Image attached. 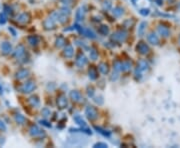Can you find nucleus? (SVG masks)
Segmentation results:
<instances>
[{
  "label": "nucleus",
  "mask_w": 180,
  "mask_h": 148,
  "mask_svg": "<svg viewBox=\"0 0 180 148\" xmlns=\"http://www.w3.org/2000/svg\"><path fill=\"white\" fill-rule=\"evenodd\" d=\"M149 69V64L146 61L145 59H141L138 61L137 63V67L135 69V79L136 80H140L141 76H142V73L147 71Z\"/></svg>",
  "instance_id": "obj_1"
},
{
  "label": "nucleus",
  "mask_w": 180,
  "mask_h": 148,
  "mask_svg": "<svg viewBox=\"0 0 180 148\" xmlns=\"http://www.w3.org/2000/svg\"><path fill=\"white\" fill-rule=\"evenodd\" d=\"M85 115H86V117L88 118L89 120L93 121V120L97 119L98 111L94 106H90L89 105V106H87L86 108H85Z\"/></svg>",
  "instance_id": "obj_2"
},
{
  "label": "nucleus",
  "mask_w": 180,
  "mask_h": 148,
  "mask_svg": "<svg viewBox=\"0 0 180 148\" xmlns=\"http://www.w3.org/2000/svg\"><path fill=\"white\" fill-rule=\"evenodd\" d=\"M56 104H57V107L59 109H65L67 107V105H68V99H67V97L64 94L61 93L57 96Z\"/></svg>",
  "instance_id": "obj_3"
},
{
  "label": "nucleus",
  "mask_w": 180,
  "mask_h": 148,
  "mask_svg": "<svg viewBox=\"0 0 180 148\" xmlns=\"http://www.w3.org/2000/svg\"><path fill=\"white\" fill-rule=\"evenodd\" d=\"M87 62H88V59H87V57L84 55V53H82V52L78 53L75 59L76 66L79 67V68H82V67H84L85 65L87 64Z\"/></svg>",
  "instance_id": "obj_4"
},
{
  "label": "nucleus",
  "mask_w": 180,
  "mask_h": 148,
  "mask_svg": "<svg viewBox=\"0 0 180 148\" xmlns=\"http://www.w3.org/2000/svg\"><path fill=\"white\" fill-rule=\"evenodd\" d=\"M29 131H30L31 136H33V137H44L46 135L44 130L39 128L37 125H32Z\"/></svg>",
  "instance_id": "obj_5"
},
{
  "label": "nucleus",
  "mask_w": 180,
  "mask_h": 148,
  "mask_svg": "<svg viewBox=\"0 0 180 148\" xmlns=\"http://www.w3.org/2000/svg\"><path fill=\"white\" fill-rule=\"evenodd\" d=\"M75 28L77 29L78 31H79L81 34H83L84 36L90 38V39H94V38H96L95 33H94L90 28H82L79 25H75Z\"/></svg>",
  "instance_id": "obj_6"
},
{
  "label": "nucleus",
  "mask_w": 180,
  "mask_h": 148,
  "mask_svg": "<svg viewBox=\"0 0 180 148\" xmlns=\"http://www.w3.org/2000/svg\"><path fill=\"white\" fill-rule=\"evenodd\" d=\"M43 27L45 30H53L56 28V20L52 16L48 17L43 21Z\"/></svg>",
  "instance_id": "obj_7"
},
{
  "label": "nucleus",
  "mask_w": 180,
  "mask_h": 148,
  "mask_svg": "<svg viewBox=\"0 0 180 148\" xmlns=\"http://www.w3.org/2000/svg\"><path fill=\"white\" fill-rule=\"evenodd\" d=\"M126 37H127V32L124 30L116 31V32L113 33V35H112V39L118 42H124Z\"/></svg>",
  "instance_id": "obj_8"
},
{
  "label": "nucleus",
  "mask_w": 180,
  "mask_h": 148,
  "mask_svg": "<svg viewBox=\"0 0 180 148\" xmlns=\"http://www.w3.org/2000/svg\"><path fill=\"white\" fill-rule=\"evenodd\" d=\"M51 16H52L53 18L56 20V21L60 22V23H62V24L65 23V22L68 20V17H69V16H67V15H65L64 13L60 12V11H56V12H53Z\"/></svg>",
  "instance_id": "obj_9"
},
{
  "label": "nucleus",
  "mask_w": 180,
  "mask_h": 148,
  "mask_svg": "<svg viewBox=\"0 0 180 148\" xmlns=\"http://www.w3.org/2000/svg\"><path fill=\"white\" fill-rule=\"evenodd\" d=\"M136 51L138 53H140V54L145 55L149 52V46H148L145 42L140 41V42H138V44L136 45Z\"/></svg>",
  "instance_id": "obj_10"
},
{
  "label": "nucleus",
  "mask_w": 180,
  "mask_h": 148,
  "mask_svg": "<svg viewBox=\"0 0 180 148\" xmlns=\"http://www.w3.org/2000/svg\"><path fill=\"white\" fill-rule=\"evenodd\" d=\"M35 88H36L35 82L29 81V82H26V83H24L23 85H22L21 91L22 92H24V93H30V92H32Z\"/></svg>",
  "instance_id": "obj_11"
},
{
  "label": "nucleus",
  "mask_w": 180,
  "mask_h": 148,
  "mask_svg": "<svg viewBox=\"0 0 180 148\" xmlns=\"http://www.w3.org/2000/svg\"><path fill=\"white\" fill-rule=\"evenodd\" d=\"M63 55L66 58H72L74 55V49L72 45L70 44H67L66 46L64 47V50H63Z\"/></svg>",
  "instance_id": "obj_12"
},
{
  "label": "nucleus",
  "mask_w": 180,
  "mask_h": 148,
  "mask_svg": "<svg viewBox=\"0 0 180 148\" xmlns=\"http://www.w3.org/2000/svg\"><path fill=\"white\" fill-rule=\"evenodd\" d=\"M85 13H86V10H85L84 6L78 8L77 11H76V13H75L76 20H77V21H83V20H84V17H85Z\"/></svg>",
  "instance_id": "obj_13"
},
{
  "label": "nucleus",
  "mask_w": 180,
  "mask_h": 148,
  "mask_svg": "<svg viewBox=\"0 0 180 148\" xmlns=\"http://www.w3.org/2000/svg\"><path fill=\"white\" fill-rule=\"evenodd\" d=\"M147 40L150 44H153V45H158L159 44V37L154 32H151L148 34Z\"/></svg>",
  "instance_id": "obj_14"
},
{
  "label": "nucleus",
  "mask_w": 180,
  "mask_h": 148,
  "mask_svg": "<svg viewBox=\"0 0 180 148\" xmlns=\"http://www.w3.org/2000/svg\"><path fill=\"white\" fill-rule=\"evenodd\" d=\"M70 98H71L72 100H73L74 102H79V101H81V100L83 99L82 95H81V93L78 90H72V91H70Z\"/></svg>",
  "instance_id": "obj_15"
},
{
  "label": "nucleus",
  "mask_w": 180,
  "mask_h": 148,
  "mask_svg": "<svg viewBox=\"0 0 180 148\" xmlns=\"http://www.w3.org/2000/svg\"><path fill=\"white\" fill-rule=\"evenodd\" d=\"M88 74H89V78L91 80H96L98 78V71L97 68L94 66H90L89 70H88Z\"/></svg>",
  "instance_id": "obj_16"
},
{
  "label": "nucleus",
  "mask_w": 180,
  "mask_h": 148,
  "mask_svg": "<svg viewBox=\"0 0 180 148\" xmlns=\"http://www.w3.org/2000/svg\"><path fill=\"white\" fill-rule=\"evenodd\" d=\"M17 20L19 22H21V23H27V22L30 21V15H29V13H26V12L21 13V14L17 17Z\"/></svg>",
  "instance_id": "obj_17"
},
{
  "label": "nucleus",
  "mask_w": 180,
  "mask_h": 148,
  "mask_svg": "<svg viewBox=\"0 0 180 148\" xmlns=\"http://www.w3.org/2000/svg\"><path fill=\"white\" fill-rule=\"evenodd\" d=\"M1 50L4 54H9V53L12 51V47H11V44L8 43V42H3L1 44Z\"/></svg>",
  "instance_id": "obj_18"
},
{
  "label": "nucleus",
  "mask_w": 180,
  "mask_h": 148,
  "mask_svg": "<svg viewBox=\"0 0 180 148\" xmlns=\"http://www.w3.org/2000/svg\"><path fill=\"white\" fill-rule=\"evenodd\" d=\"M158 32L163 37H168L170 35V31L168 27H165V26H162V25L158 26Z\"/></svg>",
  "instance_id": "obj_19"
},
{
  "label": "nucleus",
  "mask_w": 180,
  "mask_h": 148,
  "mask_svg": "<svg viewBox=\"0 0 180 148\" xmlns=\"http://www.w3.org/2000/svg\"><path fill=\"white\" fill-rule=\"evenodd\" d=\"M98 69L101 73L107 74L109 72V65H108L106 62H100L98 65Z\"/></svg>",
  "instance_id": "obj_20"
},
{
  "label": "nucleus",
  "mask_w": 180,
  "mask_h": 148,
  "mask_svg": "<svg viewBox=\"0 0 180 148\" xmlns=\"http://www.w3.org/2000/svg\"><path fill=\"white\" fill-rule=\"evenodd\" d=\"M66 45V40H65V38L63 36H59L58 38H56L55 40V46L57 47V48H62V47H64Z\"/></svg>",
  "instance_id": "obj_21"
},
{
  "label": "nucleus",
  "mask_w": 180,
  "mask_h": 148,
  "mask_svg": "<svg viewBox=\"0 0 180 148\" xmlns=\"http://www.w3.org/2000/svg\"><path fill=\"white\" fill-rule=\"evenodd\" d=\"M29 74V70L28 69H20L19 71L16 73V77L18 78V79H24V78H26L27 76H28Z\"/></svg>",
  "instance_id": "obj_22"
},
{
  "label": "nucleus",
  "mask_w": 180,
  "mask_h": 148,
  "mask_svg": "<svg viewBox=\"0 0 180 148\" xmlns=\"http://www.w3.org/2000/svg\"><path fill=\"white\" fill-rule=\"evenodd\" d=\"M123 13H124V9H123L122 7H120V6H116V7H114L113 9H112V14L115 17L122 16Z\"/></svg>",
  "instance_id": "obj_23"
},
{
  "label": "nucleus",
  "mask_w": 180,
  "mask_h": 148,
  "mask_svg": "<svg viewBox=\"0 0 180 148\" xmlns=\"http://www.w3.org/2000/svg\"><path fill=\"white\" fill-rule=\"evenodd\" d=\"M29 103H30V105L32 107H38L40 105V100H39V98L37 97V96H31L30 98H29Z\"/></svg>",
  "instance_id": "obj_24"
},
{
  "label": "nucleus",
  "mask_w": 180,
  "mask_h": 148,
  "mask_svg": "<svg viewBox=\"0 0 180 148\" xmlns=\"http://www.w3.org/2000/svg\"><path fill=\"white\" fill-rule=\"evenodd\" d=\"M15 56H16L17 58H20L22 57L24 54H25V48H24L23 45H19L16 48V50H15Z\"/></svg>",
  "instance_id": "obj_25"
},
{
  "label": "nucleus",
  "mask_w": 180,
  "mask_h": 148,
  "mask_svg": "<svg viewBox=\"0 0 180 148\" xmlns=\"http://www.w3.org/2000/svg\"><path fill=\"white\" fill-rule=\"evenodd\" d=\"M27 39H28L29 44L32 45V46H35V45H37V44L39 43V37L36 36V35H31V36H29Z\"/></svg>",
  "instance_id": "obj_26"
},
{
  "label": "nucleus",
  "mask_w": 180,
  "mask_h": 148,
  "mask_svg": "<svg viewBox=\"0 0 180 148\" xmlns=\"http://www.w3.org/2000/svg\"><path fill=\"white\" fill-rule=\"evenodd\" d=\"M74 121L79 125L80 127H86V122L84 121L82 117L80 115H75L74 116Z\"/></svg>",
  "instance_id": "obj_27"
},
{
  "label": "nucleus",
  "mask_w": 180,
  "mask_h": 148,
  "mask_svg": "<svg viewBox=\"0 0 180 148\" xmlns=\"http://www.w3.org/2000/svg\"><path fill=\"white\" fill-rule=\"evenodd\" d=\"M98 33L103 35V36H106V35H108V33H109V28L106 25H101L98 28Z\"/></svg>",
  "instance_id": "obj_28"
},
{
  "label": "nucleus",
  "mask_w": 180,
  "mask_h": 148,
  "mask_svg": "<svg viewBox=\"0 0 180 148\" xmlns=\"http://www.w3.org/2000/svg\"><path fill=\"white\" fill-rule=\"evenodd\" d=\"M146 26H147V23L146 22H141L140 25L138 27V35L139 36H142L144 34V31L146 30Z\"/></svg>",
  "instance_id": "obj_29"
},
{
  "label": "nucleus",
  "mask_w": 180,
  "mask_h": 148,
  "mask_svg": "<svg viewBox=\"0 0 180 148\" xmlns=\"http://www.w3.org/2000/svg\"><path fill=\"white\" fill-rule=\"evenodd\" d=\"M131 62L129 61H125V62H122V64H121V70L122 71H128L131 69Z\"/></svg>",
  "instance_id": "obj_30"
},
{
  "label": "nucleus",
  "mask_w": 180,
  "mask_h": 148,
  "mask_svg": "<svg viewBox=\"0 0 180 148\" xmlns=\"http://www.w3.org/2000/svg\"><path fill=\"white\" fill-rule=\"evenodd\" d=\"M97 58H98L97 51H96V49L94 48V47H92V48L90 49V59L91 60H97Z\"/></svg>",
  "instance_id": "obj_31"
},
{
  "label": "nucleus",
  "mask_w": 180,
  "mask_h": 148,
  "mask_svg": "<svg viewBox=\"0 0 180 148\" xmlns=\"http://www.w3.org/2000/svg\"><path fill=\"white\" fill-rule=\"evenodd\" d=\"M15 120H16L18 124H23L25 122V117L21 114H17V115H15Z\"/></svg>",
  "instance_id": "obj_32"
},
{
  "label": "nucleus",
  "mask_w": 180,
  "mask_h": 148,
  "mask_svg": "<svg viewBox=\"0 0 180 148\" xmlns=\"http://www.w3.org/2000/svg\"><path fill=\"white\" fill-rule=\"evenodd\" d=\"M95 129L97 130V132H99V133H101L103 136H107V137H110V132L107 131V130H104L102 128H100V127H97L95 126Z\"/></svg>",
  "instance_id": "obj_33"
},
{
  "label": "nucleus",
  "mask_w": 180,
  "mask_h": 148,
  "mask_svg": "<svg viewBox=\"0 0 180 148\" xmlns=\"http://www.w3.org/2000/svg\"><path fill=\"white\" fill-rule=\"evenodd\" d=\"M41 114H42V116H43V117L47 118V117H49V116L51 115V111H50V109H49V108H47V107H44V108L41 110Z\"/></svg>",
  "instance_id": "obj_34"
},
{
  "label": "nucleus",
  "mask_w": 180,
  "mask_h": 148,
  "mask_svg": "<svg viewBox=\"0 0 180 148\" xmlns=\"http://www.w3.org/2000/svg\"><path fill=\"white\" fill-rule=\"evenodd\" d=\"M134 25V20L133 19H126L124 22H123V26L126 28H129L131 26Z\"/></svg>",
  "instance_id": "obj_35"
},
{
  "label": "nucleus",
  "mask_w": 180,
  "mask_h": 148,
  "mask_svg": "<svg viewBox=\"0 0 180 148\" xmlns=\"http://www.w3.org/2000/svg\"><path fill=\"white\" fill-rule=\"evenodd\" d=\"M93 100H94V102H95L96 104H98V105H102L103 102H104L102 96H96V97H94Z\"/></svg>",
  "instance_id": "obj_36"
},
{
  "label": "nucleus",
  "mask_w": 180,
  "mask_h": 148,
  "mask_svg": "<svg viewBox=\"0 0 180 148\" xmlns=\"http://www.w3.org/2000/svg\"><path fill=\"white\" fill-rule=\"evenodd\" d=\"M111 1L110 0H104V2H103V8L106 10H109L110 8H111Z\"/></svg>",
  "instance_id": "obj_37"
},
{
  "label": "nucleus",
  "mask_w": 180,
  "mask_h": 148,
  "mask_svg": "<svg viewBox=\"0 0 180 148\" xmlns=\"http://www.w3.org/2000/svg\"><path fill=\"white\" fill-rule=\"evenodd\" d=\"M121 64H122V62H120V61H115V62H114V63H113L114 70H115V71L121 70Z\"/></svg>",
  "instance_id": "obj_38"
},
{
  "label": "nucleus",
  "mask_w": 180,
  "mask_h": 148,
  "mask_svg": "<svg viewBox=\"0 0 180 148\" xmlns=\"http://www.w3.org/2000/svg\"><path fill=\"white\" fill-rule=\"evenodd\" d=\"M139 13H140L142 16H147V15L150 13V11L148 8H143V9H141L140 11H139Z\"/></svg>",
  "instance_id": "obj_39"
},
{
  "label": "nucleus",
  "mask_w": 180,
  "mask_h": 148,
  "mask_svg": "<svg viewBox=\"0 0 180 148\" xmlns=\"http://www.w3.org/2000/svg\"><path fill=\"white\" fill-rule=\"evenodd\" d=\"M60 1H61V3H63V5L67 6V7H69L73 3V0H60Z\"/></svg>",
  "instance_id": "obj_40"
},
{
  "label": "nucleus",
  "mask_w": 180,
  "mask_h": 148,
  "mask_svg": "<svg viewBox=\"0 0 180 148\" xmlns=\"http://www.w3.org/2000/svg\"><path fill=\"white\" fill-rule=\"evenodd\" d=\"M87 94H88L89 97H93L94 96V89L92 87H88L87 88Z\"/></svg>",
  "instance_id": "obj_41"
},
{
  "label": "nucleus",
  "mask_w": 180,
  "mask_h": 148,
  "mask_svg": "<svg viewBox=\"0 0 180 148\" xmlns=\"http://www.w3.org/2000/svg\"><path fill=\"white\" fill-rule=\"evenodd\" d=\"M94 147L105 148V147H108V145L106 144V143H103V142H98V143H96V144H94Z\"/></svg>",
  "instance_id": "obj_42"
},
{
  "label": "nucleus",
  "mask_w": 180,
  "mask_h": 148,
  "mask_svg": "<svg viewBox=\"0 0 180 148\" xmlns=\"http://www.w3.org/2000/svg\"><path fill=\"white\" fill-rule=\"evenodd\" d=\"M117 78H118V74H117V71H115V72H113L111 77H110V80L111 81H115V80H117Z\"/></svg>",
  "instance_id": "obj_43"
},
{
  "label": "nucleus",
  "mask_w": 180,
  "mask_h": 148,
  "mask_svg": "<svg viewBox=\"0 0 180 148\" xmlns=\"http://www.w3.org/2000/svg\"><path fill=\"white\" fill-rule=\"evenodd\" d=\"M6 130V126L5 124L3 123V121L0 120V131H5Z\"/></svg>",
  "instance_id": "obj_44"
},
{
  "label": "nucleus",
  "mask_w": 180,
  "mask_h": 148,
  "mask_svg": "<svg viewBox=\"0 0 180 148\" xmlns=\"http://www.w3.org/2000/svg\"><path fill=\"white\" fill-rule=\"evenodd\" d=\"M6 22V18H5V15L4 14H0V23L4 24Z\"/></svg>",
  "instance_id": "obj_45"
},
{
  "label": "nucleus",
  "mask_w": 180,
  "mask_h": 148,
  "mask_svg": "<svg viewBox=\"0 0 180 148\" xmlns=\"http://www.w3.org/2000/svg\"><path fill=\"white\" fill-rule=\"evenodd\" d=\"M40 123H41V124H43V125H45V126H47V127H51V124H48V122H47V121H45V120H41V121H40Z\"/></svg>",
  "instance_id": "obj_46"
},
{
  "label": "nucleus",
  "mask_w": 180,
  "mask_h": 148,
  "mask_svg": "<svg viewBox=\"0 0 180 148\" xmlns=\"http://www.w3.org/2000/svg\"><path fill=\"white\" fill-rule=\"evenodd\" d=\"M156 1L158 2V3H157L158 5H162V0H156Z\"/></svg>",
  "instance_id": "obj_47"
},
{
  "label": "nucleus",
  "mask_w": 180,
  "mask_h": 148,
  "mask_svg": "<svg viewBox=\"0 0 180 148\" xmlns=\"http://www.w3.org/2000/svg\"><path fill=\"white\" fill-rule=\"evenodd\" d=\"M179 44H180V36H179Z\"/></svg>",
  "instance_id": "obj_48"
}]
</instances>
